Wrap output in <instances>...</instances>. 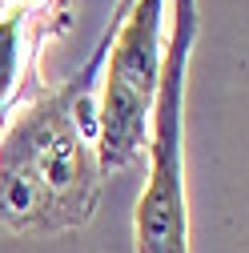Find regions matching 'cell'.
<instances>
[{"mask_svg":"<svg viewBox=\"0 0 249 253\" xmlns=\"http://www.w3.org/2000/svg\"><path fill=\"white\" fill-rule=\"evenodd\" d=\"M69 20L73 12H0V125L20 101H28L44 84L41 52L52 37L69 28Z\"/></svg>","mask_w":249,"mask_h":253,"instance_id":"obj_4","label":"cell"},{"mask_svg":"<svg viewBox=\"0 0 249 253\" xmlns=\"http://www.w3.org/2000/svg\"><path fill=\"white\" fill-rule=\"evenodd\" d=\"M129 0H117L97 48L60 84H41L0 125V225L12 233H73L101 205L97 84L113 28Z\"/></svg>","mask_w":249,"mask_h":253,"instance_id":"obj_1","label":"cell"},{"mask_svg":"<svg viewBox=\"0 0 249 253\" xmlns=\"http://www.w3.org/2000/svg\"><path fill=\"white\" fill-rule=\"evenodd\" d=\"M165 0H129L101 65L97 97V165L101 173L133 169L149 149V121L161 84Z\"/></svg>","mask_w":249,"mask_h":253,"instance_id":"obj_3","label":"cell"},{"mask_svg":"<svg viewBox=\"0 0 249 253\" xmlns=\"http://www.w3.org/2000/svg\"><path fill=\"white\" fill-rule=\"evenodd\" d=\"M201 33L197 0H173V24L161 56V84L149 121V181L137 197V253H189V193H185V97L189 60Z\"/></svg>","mask_w":249,"mask_h":253,"instance_id":"obj_2","label":"cell"},{"mask_svg":"<svg viewBox=\"0 0 249 253\" xmlns=\"http://www.w3.org/2000/svg\"><path fill=\"white\" fill-rule=\"evenodd\" d=\"M0 4H4V0H0Z\"/></svg>","mask_w":249,"mask_h":253,"instance_id":"obj_5","label":"cell"}]
</instances>
